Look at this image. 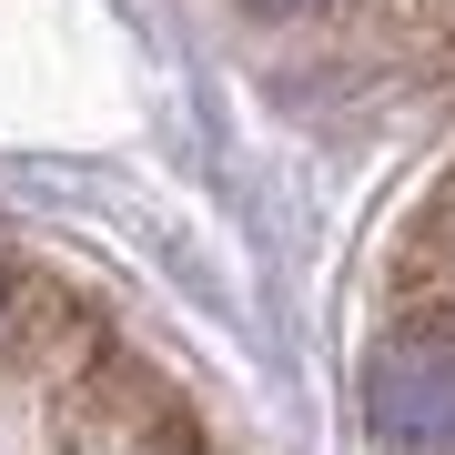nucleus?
<instances>
[{
  "label": "nucleus",
  "mask_w": 455,
  "mask_h": 455,
  "mask_svg": "<svg viewBox=\"0 0 455 455\" xmlns=\"http://www.w3.org/2000/svg\"><path fill=\"white\" fill-rule=\"evenodd\" d=\"M364 435H374V455H455V344H435V334L374 344Z\"/></svg>",
  "instance_id": "f257e3e1"
},
{
  "label": "nucleus",
  "mask_w": 455,
  "mask_h": 455,
  "mask_svg": "<svg viewBox=\"0 0 455 455\" xmlns=\"http://www.w3.org/2000/svg\"><path fill=\"white\" fill-rule=\"evenodd\" d=\"M263 11H304V0H263Z\"/></svg>",
  "instance_id": "f03ea898"
}]
</instances>
